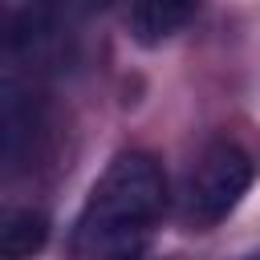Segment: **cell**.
<instances>
[{"instance_id": "6da1fadb", "label": "cell", "mask_w": 260, "mask_h": 260, "mask_svg": "<svg viewBox=\"0 0 260 260\" xmlns=\"http://www.w3.org/2000/svg\"><path fill=\"white\" fill-rule=\"evenodd\" d=\"M167 207V179L158 162L142 150L118 154L102 179L89 187L85 207L73 223L69 252L106 260V256H138Z\"/></svg>"}, {"instance_id": "7a4b0ae2", "label": "cell", "mask_w": 260, "mask_h": 260, "mask_svg": "<svg viewBox=\"0 0 260 260\" xmlns=\"http://www.w3.org/2000/svg\"><path fill=\"white\" fill-rule=\"evenodd\" d=\"M248 183H252V158L236 142L207 146L187 183V219L195 228H215L244 199Z\"/></svg>"}, {"instance_id": "3957f363", "label": "cell", "mask_w": 260, "mask_h": 260, "mask_svg": "<svg viewBox=\"0 0 260 260\" xmlns=\"http://www.w3.org/2000/svg\"><path fill=\"white\" fill-rule=\"evenodd\" d=\"M199 0H134V16H130V32L138 45H162L171 41L191 16H195Z\"/></svg>"}, {"instance_id": "277c9868", "label": "cell", "mask_w": 260, "mask_h": 260, "mask_svg": "<svg viewBox=\"0 0 260 260\" xmlns=\"http://www.w3.org/2000/svg\"><path fill=\"white\" fill-rule=\"evenodd\" d=\"M45 215L41 211H16L4 228H0V252L4 256H28L45 244Z\"/></svg>"}]
</instances>
